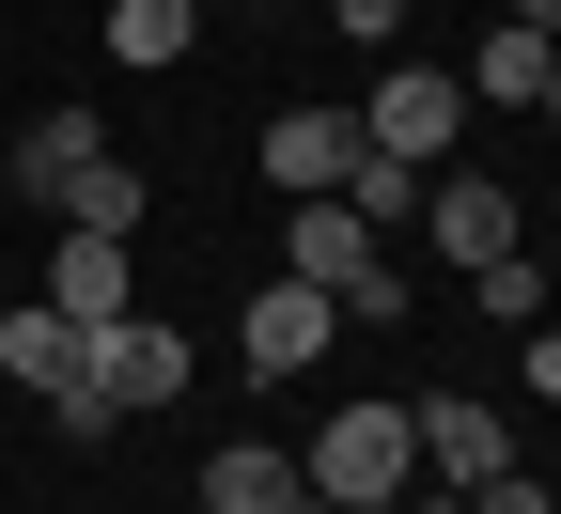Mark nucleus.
<instances>
[{
    "instance_id": "12",
    "label": "nucleus",
    "mask_w": 561,
    "mask_h": 514,
    "mask_svg": "<svg viewBox=\"0 0 561 514\" xmlns=\"http://www.w3.org/2000/svg\"><path fill=\"white\" fill-rule=\"evenodd\" d=\"M297 499H312V483H297V453H250V436L203 468V514H297Z\"/></svg>"
},
{
    "instance_id": "4",
    "label": "nucleus",
    "mask_w": 561,
    "mask_h": 514,
    "mask_svg": "<svg viewBox=\"0 0 561 514\" xmlns=\"http://www.w3.org/2000/svg\"><path fill=\"white\" fill-rule=\"evenodd\" d=\"M79 375L110 390V421H140V406H172V390H187V343H172L157 312H125V328H94V343H79Z\"/></svg>"
},
{
    "instance_id": "6",
    "label": "nucleus",
    "mask_w": 561,
    "mask_h": 514,
    "mask_svg": "<svg viewBox=\"0 0 561 514\" xmlns=\"http://www.w3.org/2000/svg\"><path fill=\"white\" fill-rule=\"evenodd\" d=\"M343 172H359V125L343 110H280L265 125V187L280 203H343Z\"/></svg>"
},
{
    "instance_id": "5",
    "label": "nucleus",
    "mask_w": 561,
    "mask_h": 514,
    "mask_svg": "<svg viewBox=\"0 0 561 514\" xmlns=\"http://www.w3.org/2000/svg\"><path fill=\"white\" fill-rule=\"evenodd\" d=\"M405 436H421V468H437V483H500V468H515V421L483 406V390H437V406H405Z\"/></svg>"
},
{
    "instance_id": "13",
    "label": "nucleus",
    "mask_w": 561,
    "mask_h": 514,
    "mask_svg": "<svg viewBox=\"0 0 561 514\" xmlns=\"http://www.w3.org/2000/svg\"><path fill=\"white\" fill-rule=\"evenodd\" d=\"M187 32H203V0H110V62H187Z\"/></svg>"
},
{
    "instance_id": "20",
    "label": "nucleus",
    "mask_w": 561,
    "mask_h": 514,
    "mask_svg": "<svg viewBox=\"0 0 561 514\" xmlns=\"http://www.w3.org/2000/svg\"><path fill=\"white\" fill-rule=\"evenodd\" d=\"M530 110H546V125H561V47H546V94H530Z\"/></svg>"
},
{
    "instance_id": "14",
    "label": "nucleus",
    "mask_w": 561,
    "mask_h": 514,
    "mask_svg": "<svg viewBox=\"0 0 561 514\" xmlns=\"http://www.w3.org/2000/svg\"><path fill=\"white\" fill-rule=\"evenodd\" d=\"M0 375H32V390H62V375H79V328H62L47 297H32V312H0Z\"/></svg>"
},
{
    "instance_id": "19",
    "label": "nucleus",
    "mask_w": 561,
    "mask_h": 514,
    "mask_svg": "<svg viewBox=\"0 0 561 514\" xmlns=\"http://www.w3.org/2000/svg\"><path fill=\"white\" fill-rule=\"evenodd\" d=\"M515 375H530V390L561 406V328H530V358H515Z\"/></svg>"
},
{
    "instance_id": "16",
    "label": "nucleus",
    "mask_w": 561,
    "mask_h": 514,
    "mask_svg": "<svg viewBox=\"0 0 561 514\" xmlns=\"http://www.w3.org/2000/svg\"><path fill=\"white\" fill-rule=\"evenodd\" d=\"M468 297L500 312V328H546V265H530V250H483V265H468Z\"/></svg>"
},
{
    "instance_id": "22",
    "label": "nucleus",
    "mask_w": 561,
    "mask_h": 514,
    "mask_svg": "<svg viewBox=\"0 0 561 514\" xmlns=\"http://www.w3.org/2000/svg\"><path fill=\"white\" fill-rule=\"evenodd\" d=\"M515 16H546V32H561V0H515Z\"/></svg>"
},
{
    "instance_id": "7",
    "label": "nucleus",
    "mask_w": 561,
    "mask_h": 514,
    "mask_svg": "<svg viewBox=\"0 0 561 514\" xmlns=\"http://www.w3.org/2000/svg\"><path fill=\"white\" fill-rule=\"evenodd\" d=\"M328 343H343V312L312 297V281H297V265H280V281H265V297H250V375H312V358H328Z\"/></svg>"
},
{
    "instance_id": "21",
    "label": "nucleus",
    "mask_w": 561,
    "mask_h": 514,
    "mask_svg": "<svg viewBox=\"0 0 561 514\" xmlns=\"http://www.w3.org/2000/svg\"><path fill=\"white\" fill-rule=\"evenodd\" d=\"M297 514H375V499H297Z\"/></svg>"
},
{
    "instance_id": "8",
    "label": "nucleus",
    "mask_w": 561,
    "mask_h": 514,
    "mask_svg": "<svg viewBox=\"0 0 561 514\" xmlns=\"http://www.w3.org/2000/svg\"><path fill=\"white\" fill-rule=\"evenodd\" d=\"M421 235H437L453 265L515 250V187H500V172H437V187H421Z\"/></svg>"
},
{
    "instance_id": "10",
    "label": "nucleus",
    "mask_w": 561,
    "mask_h": 514,
    "mask_svg": "<svg viewBox=\"0 0 561 514\" xmlns=\"http://www.w3.org/2000/svg\"><path fill=\"white\" fill-rule=\"evenodd\" d=\"M79 157H110V140H94V110H32L16 125V187L62 218V187H79Z\"/></svg>"
},
{
    "instance_id": "18",
    "label": "nucleus",
    "mask_w": 561,
    "mask_h": 514,
    "mask_svg": "<svg viewBox=\"0 0 561 514\" xmlns=\"http://www.w3.org/2000/svg\"><path fill=\"white\" fill-rule=\"evenodd\" d=\"M328 16L359 32V47H390V32H405V0H328Z\"/></svg>"
},
{
    "instance_id": "3",
    "label": "nucleus",
    "mask_w": 561,
    "mask_h": 514,
    "mask_svg": "<svg viewBox=\"0 0 561 514\" xmlns=\"http://www.w3.org/2000/svg\"><path fill=\"white\" fill-rule=\"evenodd\" d=\"M453 125H468V79H437V62H390V79H375V110H359V140H375V157H421V172L453 157Z\"/></svg>"
},
{
    "instance_id": "1",
    "label": "nucleus",
    "mask_w": 561,
    "mask_h": 514,
    "mask_svg": "<svg viewBox=\"0 0 561 514\" xmlns=\"http://www.w3.org/2000/svg\"><path fill=\"white\" fill-rule=\"evenodd\" d=\"M280 265H297L328 312H359V328L405 312V265L375 250V218H359V203H297V218H280Z\"/></svg>"
},
{
    "instance_id": "2",
    "label": "nucleus",
    "mask_w": 561,
    "mask_h": 514,
    "mask_svg": "<svg viewBox=\"0 0 561 514\" xmlns=\"http://www.w3.org/2000/svg\"><path fill=\"white\" fill-rule=\"evenodd\" d=\"M405 468H421V436H405V406H343V421L312 436V453H297V483H312V499H375V514L405 499Z\"/></svg>"
},
{
    "instance_id": "9",
    "label": "nucleus",
    "mask_w": 561,
    "mask_h": 514,
    "mask_svg": "<svg viewBox=\"0 0 561 514\" xmlns=\"http://www.w3.org/2000/svg\"><path fill=\"white\" fill-rule=\"evenodd\" d=\"M47 312L79 328V343L125 328V235H62V250H47Z\"/></svg>"
},
{
    "instance_id": "17",
    "label": "nucleus",
    "mask_w": 561,
    "mask_h": 514,
    "mask_svg": "<svg viewBox=\"0 0 561 514\" xmlns=\"http://www.w3.org/2000/svg\"><path fill=\"white\" fill-rule=\"evenodd\" d=\"M468 514H561V483H530V468H500V483H468Z\"/></svg>"
},
{
    "instance_id": "11",
    "label": "nucleus",
    "mask_w": 561,
    "mask_h": 514,
    "mask_svg": "<svg viewBox=\"0 0 561 514\" xmlns=\"http://www.w3.org/2000/svg\"><path fill=\"white\" fill-rule=\"evenodd\" d=\"M546 47H561V32H546V16H515V0H500V16H483V47H468V79L530 110V94H546Z\"/></svg>"
},
{
    "instance_id": "15",
    "label": "nucleus",
    "mask_w": 561,
    "mask_h": 514,
    "mask_svg": "<svg viewBox=\"0 0 561 514\" xmlns=\"http://www.w3.org/2000/svg\"><path fill=\"white\" fill-rule=\"evenodd\" d=\"M421 187H437V172H421V157H375V140H359V172H343V203H359L375 235H390V218H421Z\"/></svg>"
}]
</instances>
